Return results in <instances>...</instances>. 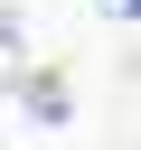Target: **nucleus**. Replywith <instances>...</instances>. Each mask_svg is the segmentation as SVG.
Instances as JSON below:
<instances>
[{"instance_id":"1","label":"nucleus","mask_w":141,"mask_h":150,"mask_svg":"<svg viewBox=\"0 0 141 150\" xmlns=\"http://www.w3.org/2000/svg\"><path fill=\"white\" fill-rule=\"evenodd\" d=\"M9 38H19V28H9V19H0V75H9Z\"/></svg>"}]
</instances>
